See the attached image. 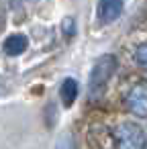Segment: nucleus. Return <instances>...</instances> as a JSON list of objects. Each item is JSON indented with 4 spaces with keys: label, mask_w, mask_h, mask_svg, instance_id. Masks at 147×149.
<instances>
[{
    "label": "nucleus",
    "mask_w": 147,
    "mask_h": 149,
    "mask_svg": "<svg viewBox=\"0 0 147 149\" xmlns=\"http://www.w3.org/2000/svg\"><path fill=\"white\" fill-rule=\"evenodd\" d=\"M112 137L116 149H145L147 145V133L135 123H121Z\"/></svg>",
    "instance_id": "nucleus-1"
},
{
    "label": "nucleus",
    "mask_w": 147,
    "mask_h": 149,
    "mask_svg": "<svg viewBox=\"0 0 147 149\" xmlns=\"http://www.w3.org/2000/svg\"><path fill=\"white\" fill-rule=\"evenodd\" d=\"M123 15V0H100L96 6V17L102 25L116 21Z\"/></svg>",
    "instance_id": "nucleus-4"
},
{
    "label": "nucleus",
    "mask_w": 147,
    "mask_h": 149,
    "mask_svg": "<svg viewBox=\"0 0 147 149\" xmlns=\"http://www.w3.org/2000/svg\"><path fill=\"white\" fill-rule=\"evenodd\" d=\"M27 47H29V39H27L25 35H21V33L8 35V37L4 39V45H2L4 53H6V55H10V57L21 55V53H23Z\"/></svg>",
    "instance_id": "nucleus-5"
},
{
    "label": "nucleus",
    "mask_w": 147,
    "mask_h": 149,
    "mask_svg": "<svg viewBox=\"0 0 147 149\" xmlns=\"http://www.w3.org/2000/svg\"><path fill=\"white\" fill-rule=\"evenodd\" d=\"M21 2H23V0H10V4H13V6H15V4H21Z\"/></svg>",
    "instance_id": "nucleus-9"
},
{
    "label": "nucleus",
    "mask_w": 147,
    "mask_h": 149,
    "mask_svg": "<svg viewBox=\"0 0 147 149\" xmlns=\"http://www.w3.org/2000/svg\"><path fill=\"white\" fill-rule=\"evenodd\" d=\"M114 70H116V57L114 55L106 53V55H100L96 59V63L92 68V74H90V98L98 96L104 90V86L112 78Z\"/></svg>",
    "instance_id": "nucleus-2"
},
{
    "label": "nucleus",
    "mask_w": 147,
    "mask_h": 149,
    "mask_svg": "<svg viewBox=\"0 0 147 149\" xmlns=\"http://www.w3.org/2000/svg\"><path fill=\"white\" fill-rule=\"evenodd\" d=\"M135 61L141 70H147V43H141L135 49Z\"/></svg>",
    "instance_id": "nucleus-7"
},
{
    "label": "nucleus",
    "mask_w": 147,
    "mask_h": 149,
    "mask_svg": "<svg viewBox=\"0 0 147 149\" xmlns=\"http://www.w3.org/2000/svg\"><path fill=\"white\" fill-rule=\"evenodd\" d=\"M127 108L141 118H147V82H141L133 86V90L127 96Z\"/></svg>",
    "instance_id": "nucleus-3"
},
{
    "label": "nucleus",
    "mask_w": 147,
    "mask_h": 149,
    "mask_svg": "<svg viewBox=\"0 0 147 149\" xmlns=\"http://www.w3.org/2000/svg\"><path fill=\"white\" fill-rule=\"evenodd\" d=\"M61 29L65 31V35H74V19H65L63 25H61Z\"/></svg>",
    "instance_id": "nucleus-8"
},
{
    "label": "nucleus",
    "mask_w": 147,
    "mask_h": 149,
    "mask_svg": "<svg viewBox=\"0 0 147 149\" xmlns=\"http://www.w3.org/2000/svg\"><path fill=\"white\" fill-rule=\"evenodd\" d=\"M76 96H78V84H76V80L74 78L63 80V84H61V100H63V106H72L74 100H76Z\"/></svg>",
    "instance_id": "nucleus-6"
}]
</instances>
